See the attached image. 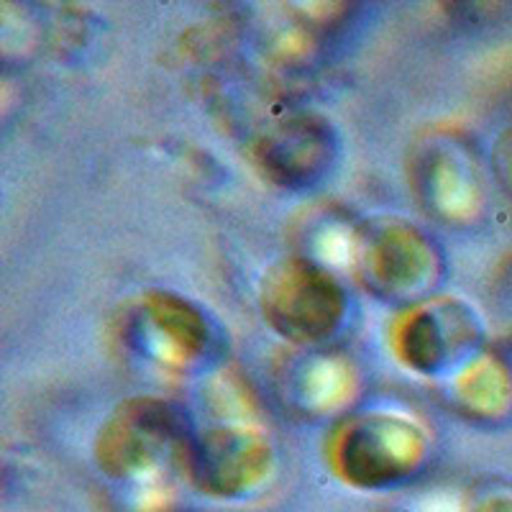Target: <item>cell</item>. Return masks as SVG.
<instances>
[{
	"label": "cell",
	"instance_id": "obj_5",
	"mask_svg": "<svg viewBox=\"0 0 512 512\" xmlns=\"http://www.w3.org/2000/svg\"><path fill=\"white\" fill-rule=\"evenodd\" d=\"M484 512H512V505H507V500H497L495 505H489Z\"/></svg>",
	"mask_w": 512,
	"mask_h": 512
},
{
	"label": "cell",
	"instance_id": "obj_6",
	"mask_svg": "<svg viewBox=\"0 0 512 512\" xmlns=\"http://www.w3.org/2000/svg\"><path fill=\"white\" fill-rule=\"evenodd\" d=\"M507 159H510V177H512V152L507 154Z\"/></svg>",
	"mask_w": 512,
	"mask_h": 512
},
{
	"label": "cell",
	"instance_id": "obj_4",
	"mask_svg": "<svg viewBox=\"0 0 512 512\" xmlns=\"http://www.w3.org/2000/svg\"><path fill=\"white\" fill-rule=\"evenodd\" d=\"M198 461L203 466V479L216 484L221 492H231L239 484L254 482L259 474V461H264V456L249 448L246 438L218 436V441H210L205 446Z\"/></svg>",
	"mask_w": 512,
	"mask_h": 512
},
{
	"label": "cell",
	"instance_id": "obj_2",
	"mask_svg": "<svg viewBox=\"0 0 512 512\" xmlns=\"http://www.w3.org/2000/svg\"><path fill=\"white\" fill-rule=\"evenodd\" d=\"M346 474L361 484L392 482L418 459V438L397 423H374L346 438Z\"/></svg>",
	"mask_w": 512,
	"mask_h": 512
},
{
	"label": "cell",
	"instance_id": "obj_3",
	"mask_svg": "<svg viewBox=\"0 0 512 512\" xmlns=\"http://www.w3.org/2000/svg\"><path fill=\"white\" fill-rule=\"evenodd\" d=\"M326 154V131H318L313 123H292L264 146V164L274 177H282L285 182L308 180L323 167Z\"/></svg>",
	"mask_w": 512,
	"mask_h": 512
},
{
	"label": "cell",
	"instance_id": "obj_1",
	"mask_svg": "<svg viewBox=\"0 0 512 512\" xmlns=\"http://www.w3.org/2000/svg\"><path fill=\"white\" fill-rule=\"evenodd\" d=\"M267 308L282 333L313 341L338 320L341 292L313 267H285L269 282Z\"/></svg>",
	"mask_w": 512,
	"mask_h": 512
}]
</instances>
